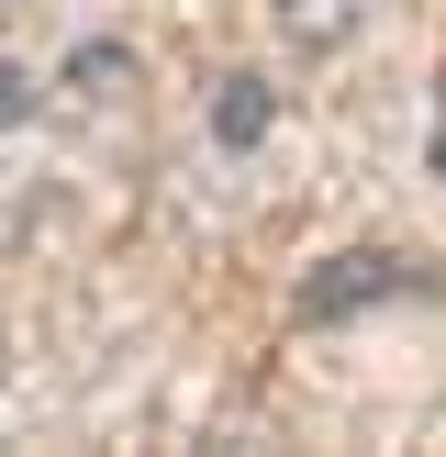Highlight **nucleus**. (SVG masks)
<instances>
[{
  "mask_svg": "<svg viewBox=\"0 0 446 457\" xmlns=\"http://www.w3.org/2000/svg\"><path fill=\"white\" fill-rule=\"evenodd\" d=\"M435 179H446V101H435Z\"/></svg>",
  "mask_w": 446,
  "mask_h": 457,
  "instance_id": "20e7f679",
  "label": "nucleus"
},
{
  "mask_svg": "<svg viewBox=\"0 0 446 457\" xmlns=\"http://www.w3.org/2000/svg\"><path fill=\"white\" fill-rule=\"evenodd\" d=\"M12 112H22V79H0V123H12Z\"/></svg>",
  "mask_w": 446,
  "mask_h": 457,
  "instance_id": "7ed1b4c3",
  "label": "nucleus"
},
{
  "mask_svg": "<svg viewBox=\"0 0 446 457\" xmlns=\"http://www.w3.org/2000/svg\"><path fill=\"white\" fill-rule=\"evenodd\" d=\"M401 290H424V257H401V245H357V257H334V268L301 279V312H312V324H346V312H368V302H401Z\"/></svg>",
  "mask_w": 446,
  "mask_h": 457,
  "instance_id": "f257e3e1",
  "label": "nucleus"
},
{
  "mask_svg": "<svg viewBox=\"0 0 446 457\" xmlns=\"http://www.w3.org/2000/svg\"><path fill=\"white\" fill-rule=\"evenodd\" d=\"M212 123H223V134H235V145H245V134L268 123V101H257V79H235V101H212Z\"/></svg>",
  "mask_w": 446,
  "mask_h": 457,
  "instance_id": "f03ea898",
  "label": "nucleus"
}]
</instances>
